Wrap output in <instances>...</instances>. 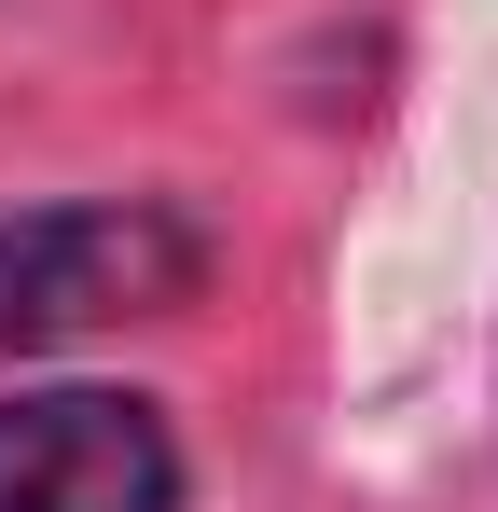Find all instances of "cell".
Masks as SVG:
<instances>
[{"label": "cell", "instance_id": "obj_1", "mask_svg": "<svg viewBox=\"0 0 498 512\" xmlns=\"http://www.w3.org/2000/svg\"><path fill=\"white\" fill-rule=\"evenodd\" d=\"M208 236L166 194H83V208H14L0 222V360L14 346H70L111 319H166L194 305Z\"/></svg>", "mask_w": 498, "mask_h": 512}, {"label": "cell", "instance_id": "obj_2", "mask_svg": "<svg viewBox=\"0 0 498 512\" xmlns=\"http://www.w3.org/2000/svg\"><path fill=\"white\" fill-rule=\"evenodd\" d=\"M0 512H180V443L125 388H14L0 402Z\"/></svg>", "mask_w": 498, "mask_h": 512}]
</instances>
